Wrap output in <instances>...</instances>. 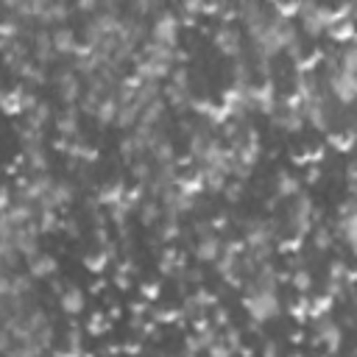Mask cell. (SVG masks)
Listing matches in <instances>:
<instances>
[{
    "instance_id": "obj_15",
    "label": "cell",
    "mask_w": 357,
    "mask_h": 357,
    "mask_svg": "<svg viewBox=\"0 0 357 357\" xmlns=\"http://www.w3.org/2000/svg\"><path fill=\"white\" fill-rule=\"evenodd\" d=\"M25 271L33 276V282H53L59 273V259L50 251H36L25 259Z\"/></svg>"
},
{
    "instance_id": "obj_31",
    "label": "cell",
    "mask_w": 357,
    "mask_h": 357,
    "mask_svg": "<svg viewBox=\"0 0 357 357\" xmlns=\"http://www.w3.org/2000/svg\"><path fill=\"white\" fill-rule=\"evenodd\" d=\"M126 190H128V184H126V181H120V178L106 181V184L100 187V192H98V201H100L103 206H114V204H120V201H123Z\"/></svg>"
},
{
    "instance_id": "obj_5",
    "label": "cell",
    "mask_w": 357,
    "mask_h": 357,
    "mask_svg": "<svg viewBox=\"0 0 357 357\" xmlns=\"http://www.w3.org/2000/svg\"><path fill=\"white\" fill-rule=\"evenodd\" d=\"M312 340L326 351V354H337L343 351V340H346V329L340 326V321L329 312L312 321Z\"/></svg>"
},
{
    "instance_id": "obj_28",
    "label": "cell",
    "mask_w": 357,
    "mask_h": 357,
    "mask_svg": "<svg viewBox=\"0 0 357 357\" xmlns=\"http://www.w3.org/2000/svg\"><path fill=\"white\" fill-rule=\"evenodd\" d=\"M351 36H354V17H335L324 39H332L335 45H346L351 42Z\"/></svg>"
},
{
    "instance_id": "obj_34",
    "label": "cell",
    "mask_w": 357,
    "mask_h": 357,
    "mask_svg": "<svg viewBox=\"0 0 357 357\" xmlns=\"http://www.w3.org/2000/svg\"><path fill=\"white\" fill-rule=\"evenodd\" d=\"M245 184H248V181H240V178H231V176H229V181H226V184H223V190H220L223 201H226V204H231V206H234V204H240V201H245V192H248V190H245Z\"/></svg>"
},
{
    "instance_id": "obj_19",
    "label": "cell",
    "mask_w": 357,
    "mask_h": 357,
    "mask_svg": "<svg viewBox=\"0 0 357 357\" xmlns=\"http://www.w3.org/2000/svg\"><path fill=\"white\" fill-rule=\"evenodd\" d=\"M134 215H137V220L145 226V229H153L159 220H162V215H165V209H162V201L156 198V195H142L139 201H137V206H134Z\"/></svg>"
},
{
    "instance_id": "obj_41",
    "label": "cell",
    "mask_w": 357,
    "mask_h": 357,
    "mask_svg": "<svg viewBox=\"0 0 357 357\" xmlns=\"http://www.w3.org/2000/svg\"><path fill=\"white\" fill-rule=\"evenodd\" d=\"M0 273H8V268H6V265H3V262H0Z\"/></svg>"
},
{
    "instance_id": "obj_25",
    "label": "cell",
    "mask_w": 357,
    "mask_h": 357,
    "mask_svg": "<svg viewBox=\"0 0 357 357\" xmlns=\"http://www.w3.org/2000/svg\"><path fill=\"white\" fill-rule=\"evenodd\" d=\"M310 243H312V248L318 251V254H326V251H332L335 245H337V240H335V231H332V226H326V223H315L312 229H310Z\"/></svg>"
},
{
    "instance_id": "obj_24",
    "label": "cell",
    "mask_w": 357,
    "mask_h": 357,
    "mask_svg": "<svg viewBox=\"0 0 357 357\" xmlns=\"http://www.w3.org/2000/svg\"><path fill=\"white\" fill-rule=\"evenodd\" d=\"M70 11H73V6H70L67 0H50V3H47V8H45V11H42V17H39V25H42V28L64 25V22H67V17H70Z\"/></svg>"
},
{
    "instance_id": "obj_29",
    "label": "cell",
    "mask_w": 357,
    "mask_h": 357,
    "mask_svg": "<svg viewBox=\"0 0 357 357\" xmlns=\"http://www.w3.org/2000/svg\"><path fill=\"white\" fill-rule=\"evenodd\" d=\"M25 126H31V128H39V131H45L50 123H53V109H50V103H42V100H36L25 114Z\"/></svg>"
},
{
    "instance_id": "obj_13",
    "label": "cell",
    "mask_w": 357,
    "mask_h": 357,
    "mask_svg": "<svg viewBox=\"0 0 357 357\" xmlns=\"http://www.w3.org/2000/svg\"><path fill=\"white\" fill-rule=\"evenodd\" d=\"M28 50H31V59H33L39 67H45V70L59 61V53H56L53 42H50V31H47V28H36V31H33Z\"/></svg>"
},
{
    "instance_id": "obj_22",
    "label": "cell",
    "mask_w": 357,
    "mask_h": 357,
    "mask_svg": "<svg viewBox=\"0 0 357 357\" xmlns=\"http://www.w3.org/2000/svg\"><path fill=\"white\" fill-rule=\"evenodd\" d=\"M167 114H170V109H167V103H165V98L159 95V98H153L151 103H145L142 106V112H139V126H167Z\"/></svg>"
},
{
    "instance_id": "obj_18",
    "label": "cell",
    "mask_w": 357,
    "mask_h": 357,
    "mask_svg": "<svg viewBox=\"0 0 357 357\" xmlns=\"http://www.w3.org/2000/svg\"><path fill=\"white\" fill-rule=\"evenodd\" d=\"M298 192H304V181H301V176L296 170H279L273 176V195L279 201H290Z\"/></svg>"
},
{
    "instance_id": "obj_35",
    "label": "cell",
    "mask_w": 357,
    "mask_h": 357,
    "mask_svg": "<svg viewBox=\"0 0 357 357\" xmlns=\"http://www.w3.org/2000/svg\"><path fill=\"white\" fill-rule=\"evenodd\" d=\"M20 251H17V245H14V240L11 237H0V262L11 271V268H17L20 265Z\"/></svg>"
},
{
    "instance_id": "obj_37",
    "label": "cell",
    "mask_w": 357,
    "mask_h": 357,
    "mask_svg": "<svg viewBox=\"0 0 357 357\" xmlns=\"http://www.w3.org/2000/svg\"><path fill=\"white\" fill-rule=\"evenodd\" d=\"M59 351H67V354H78V351H84L81 332H78V329H70V332H67V337H64V346H61Z\"/></svg>"
},
{
    "instance_id": "obj_8",
    "label": "cell",
    "mask_w": 357,
    "mask_h": 357,
    "mask_svg": "<svg viewBox=\"0 0 357 357\" xmlns=\"http://www.w3.org/2000/svg\"><path fill=\"white\" fill-rule=\"evenodd\" d=\"M53 89L61 106H78V98L84 92V78L73 67H59L53 73Z\"/></svg>"
},
{
    "instance_id": "obj_42",
    "label": "cell",
    "mask_w": 357,
    "mask_h": 357,
    "mask_svg": "<svg viewBox=\"0 0 357 357\" xmlns=\"http://www.w3.org/2000/svg\"><path fill=\"white\" fill-rule=\"evenodd\" d=\"M109 3H126V0H109Z\"/></svg>"
},
{
    "instance_id": "obj_7",
    "label": "cell",
    "mask_w": 357,
    "mask_h": 357,
    "mask_svg": "<svg viewBox=\"0 0 357 357\" xmlns=\"http://www.w3.org/2000/svg\"><path fill=\"white\" fill-rule=\"evenodd\" d=\"M354 229H357V209H354V195H346L343 204L335 212V240L346 245V251H354Z\"/></svg>"
},
{
    "instance_id": "obj_11",
    "label": "cell",
    "mask_w": 357,
    "mask_h": 357,
    "mask_svg": "<svg viewBox=\"0 0 357 357\" xmlns=\"http://www.w3.org/2000/svg\"><path fill=\"white\" fill-rule=\"evenodd\" d=\"M220 251H223V234H218V231H204V234H195V240H192V245H190V254H192V259L195 262H201V265H212L218 257H220Z\"/></svg>"
},
{
    "instance_id": "obj_1",
    "label": "cell",
    "mask_w": 357,
    "mask_h": 357,
    "mask_svg": "<svg viewBox=\"0 0 357 357\" xmlns=\"http://www.w3.org/2000/svg\"><path fill=\"white\" fill-rule=\"evenodd\" d=\"M318 220H321V215H318L315 201H312L310 195L298 192L296 198L287 201V209H284V226H282V229H284L287 240H304V237L310 234V229H312Z\"/></svg>"
},
{
    "instance_id": "obj_10",
    "label": "cell",
    "mask_w": 357,
    "mask_h": 357,
    "mask_svg": "<svg viewBox=\"0 0 357 357\" xmlns=\"http://www.w3.org/2000/svg\"><path fill=\"white\" fill-rule=\"evenodd\" d=\"M279 86H276V78H262V81H254L251 84V109L254 114H271L279 103Z\"/></svg>"
},
{
    "instance_id": "obj_30",
    "label": "cell",
    "mask_w": 357,
    "mask_h": 357,
    "mask_svg": "<svg viewBox=\"0 0 357 357\" xmlns=\"http://www.w3.org/2000/svg\"><path fill=\"white\" fill-rule=\"evenodd\" d=\"M165 8H167V0H126V11L142 20H153Z\"/></svg>"
},
{
    "instance_id": "obj_27",
    "label": "cell",
    "mask_w": 357,
    "mask_h": 357,
    "mask_svg": "<svg viewBox=\"0 0 357 357\" xmlns=\"http://www.w3.org/2000/svg\"><path fill=\"white\" fill-rule=\"evenodd\" d=\"M117 103H120V100H117ZM139 112H142L139 103H134V100H123V103L117 106L114 128H120V131H131V128L139 123Z\"/></svg>"
},
{
    "instance_id": "obj_21",
    "label": "cell",
    "mask_w": 357,
    "mask_h": 357,
    "mask_svg": "<svg viewBox=\"0 0 357 357\" xmlns=\"http://www.w3.org/2000/svg\"><path fill=\"white\" fill-rule=\"evenodd\" d=\"M20 162L25 165V170H28V173H50V153H47V148H45V145L22 148Z\"/></svg>"
},
{
    "instance_id": "obj_14",
    "label": "cell",
    "mask_w": 357,
    "mask_h": 357,
    "mask_svg": "<svg viewBox=\"0 0 357 357\" xmlns=\"http://www.w3.org/2000/svg\"><path fill=\"white\" fill-rule=\"evenodd\" d=\"M73 201H75V187H73V181L53 178L50 187H47V192H45V198H42L36 206H50V209L64 212V209L73 206Z\"/></svg>"
},
{
    "instance_id": "obj_20",
    "label": "cell",
    "mask_w": 357,
    "mask_h": 357,
    "mask_svg": "<svg viewBox=\"0 0 357 357\" xmlns=\"http://www.w3.org/2000/svg\"><path fill=\"white\" fill-rule=\"evenodd\" d=\"M39 229H36V223H25V226H20L17 231H14V245H17V251H20V257L22 259H28L31 254H36L39 251Z\"/></svg>"
},
{
    "instance_id": "obj_9",
    "label": "cell",
    "mask_w": 357,
    "mask_h": 357,
    "mask_svg": "<svg viewBox=\"0 0 357 357\" xmlns=\"http://www.w3.org/2000/svg\"><path fill=\"white\" fill-rule=\"evenodd\" d=\"M254 84V81H251ZM251 84H237L231 81L223 95H220V106L226 109L229 117H251L254 109H251Z\"/></svg>"
},
{
    "instance_id": "obj_3",
    "label": "cell",
    "mask_w": 357,
    "mask_h": 357,
    "mask_svg": "<svg viewBox=\"0 0 357 357\" xmlns=\"http://www.w3.org/2000/svg\"><path fill=\"white\" fill-rule=\"evenodd\" d=\"M209 42L215 47L218 56L223 59H240L245 53V36H243V28L234 25V20H223L212 28L209 33Z\"/></svg>"
},
{
    "instance_id": "obj_39",
    "label": "cell",
    "mask_w": 357,
    "mask_h": 357,
    "mask_svg": "<svg viewBox=\"0 0 357 357\" xmlns=\"http://www.w3.org/2000/svg\"><path fill=\"white\" fill-rule=\"evenodd\" d=\"M259 351L271 357V354H279V351H282V346H279L276 340H271V337H268V340H262V346H259Z\"/></svg>"
},
{
    "instance_id": "obj_12",
    "label": "cell",
    "mask_w": 357,
    "mask_h": 357,
    "mask_svg": "<svg viewBox=\"0 0 357 357\" xmlns=\"http://www.w3.org/2000/svg\"><path fill=\"white\" fill-rule=\"evenodd\" d=\"M56 301H59V310L67 315V318H81L86 312V293L84 287H78L75 282H64L59 290H56Z\"/></svg>"
},
{
    "instance_id": "obj_26",
    "label": "cell",
    "mask_w": 357,
    "mask_h": 357,
    "mask_svg": "<svg viewBox=\"0 0 357 357\" xmlns=\"http://www.w3.org/2000/svg\"><path fill=\"white\" fill-rule=\"evenodd\" d=\"M117 98H114V92H109L98 106H95V112H92V120L100 126V128H112L114 126V117H117Z\"/></svg>"
},
{
    "instance_id": "obj_6",
    "label": "cell",
    "mask_w": 357,
    "mask_h": 357,
    "mask_svg": "<svg viewBox=\"0 0 357 357\" xmlns=\"http://www.w3.org/2000/svg\"><path fill=\"white\" fill-rule=\"evenodd\" d=\"M148 39L159 42V45H167V47H178V39H181V17L170 8L159 11L153 20H148Z\"/></svg>"
},
{
    "instance_id": "obj_4",
    "label": "cell",
    "mask_w": 357,
    "mask_h": 357,
    "mask_svg": "<svg viewBox=\"0 0 357 357\" xmlns=\"http://www.w3.org/2000/svg\"><path fill=\"white\" fill-rule=\"evenodd\" d=\"M268 117H271V123H273L282 134H290V137H293V134H301V131L307 128L301 103H298V98H296L293 92L279 95V103H276V109H273Z\"/></svg>"
},
{
    "instance_id": "obj_38",
    "label": "cell",
    "mask_w": 357,
    "mask_h": 357,
    "mask_svg": "<svg viewBox=\"0 0 357 357\" xmlns=\"http://www.w3.org/2000/svg\"><path fill=\"white\" fill-rule=\"evenodd\" d=\"M59 231H64V234L73 237V240L81 237V226H78L75 218H61V220H59Z\"/></svg>"
},
{
    "instance_id": "obj_33",
    "label": "cell",
    "mask_w": 357,
    "mask_h": 357,
    "mask_svg": "<svg viewBox=\"0 0 357 357\" xmlns=\"http://www.w3.org/2000/svg\"><path fill=\"white\" fill-rule=\"evenodd\" d=\"M176 6H178V17H181V22H192V20H201V17H206V0H176Z\"/></svg>"
},
{
    "instance_id": "obj_2",
    "label": "cell",
    "mask_w": 357,
    "mask_h": 357,
    "mask_svg": "<svg viewBox=\"0 0 357 357\" xmlns=\"http://www.w3.org/2000/svg\"><path fill=\"white\" fill-rule=\"evenodd\" d=\"M243 310L248 321L265 326L282 315V296L279 290H262V287H245L243 293Z\"/></svg>"
},
{
    "instance_id": "obj_32",
    "label": "cell",
    "mask_w": 357,
    "mask_h": 357,
    "mask_svg": "<svg viewBox=\"0 0 357 357\" xmlns=\"http://www.w3.org/2000/svg\"><path fill=\"white\" fill-rule=\"evenodd\" d=\"M128 176L134 178V184L137 187H148V181H151V176H153V162L148 159V156H142V159H134L131 165H128Z\"/></svg>"
},
{
    "instance_id": "obj_40",
    "label": "cell",
    "mask_w": 357,
    "mask_h": 357,
    "mask_svg": "<svg viewBox=\"0 0 357 357\" xmlns=\"http://www.w3.org/2000/svg\"><path fill=\"white\" fill-rule=\"evenodd\" d=\"M142 298H145V301L159 298V284H142Z\"/></svg>"
},
{
    "instance_id": "obj_36",
    "label": "cell",
    "mask_w": 357,
    "mask_h": 357,
    "mask_svg": "<svg viewBox=\"0 0 357 357\" xmlns=\"http://www.w3.org/2000/svg\"><path fill=\"white\" fill-rule=\"evenodd\" d=\"M70 6H73L75 14H81V17H92L95 11H100L103 0H73Z\"/></svg>"
},
{
    "instance_id": "obj_23",
    "label": "cell",
    "mask_w": 357,
    "mask_h": 357,
    "mask_svg": "<svg viewBox=\"0 0 357 357\" xmlns=\"http://www.w3.org/2000/svg\"><path fill=\"white\" fill-rule=\"evenodd\" d=\"M287 282H290V287H293L298 296H312V293H315V276H312V271H310L307 265H301V262L293 265V271L287 273Z\"/></svg>"
},
{
    "instance_id": "obj_17",
    "label": "cell",
    "mask_w": 357,
    "mask_h": 357,
    "mask_svg": "<svg viewBox=\"0 0 357 357\" xmlns=\"http://www.w3.org/2000/svg\"><path fill=\"white\" fill-rule=\"evenodd\" d=\"M50 42H53V47H56L59 59H70V56L81 47L78 31H75V28H70L67 22H64V25H56V28L50 31Z\"/></svg>"
},
{
    "instance_id": "obj_16",
    "label": "cell",
    "mask_w": 357,
    "mask_h": 357,
    "mask_svg": "<svg viewBox=\"0 0 357 357\" xmlns=\"http://www.w3.org/2000/svg\"><path fill=\"white\" fill-rule=\"evenodd\" d=\"M53 128L61 139H75L81 131V112L78 106H64L61 112H53Z\"/></svg>"
}]
</instances>
